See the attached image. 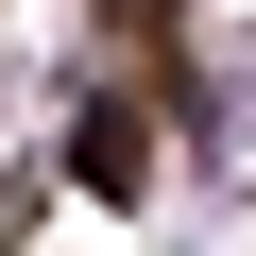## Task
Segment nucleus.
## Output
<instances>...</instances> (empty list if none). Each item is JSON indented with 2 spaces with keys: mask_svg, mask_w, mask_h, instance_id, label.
Returning a JSON list of instances; mask_svg holds the SVG:
<instances>
[{
  "mask_svg": "<svg viewBox=\"0 0 256 256\" xmlns=\"http://www.w3.org/2000/svg\"><path fill=\"white\" fill-rule=\"evenodd\" d=\"M68 171H86V188H137V102H86V120H68Z\"/></svg>",
  "mask_w": 256,
  "mask_h": 256,
  "instance_id": "nucleus-1",
  "label": "nucleus"
}]
</instances>
